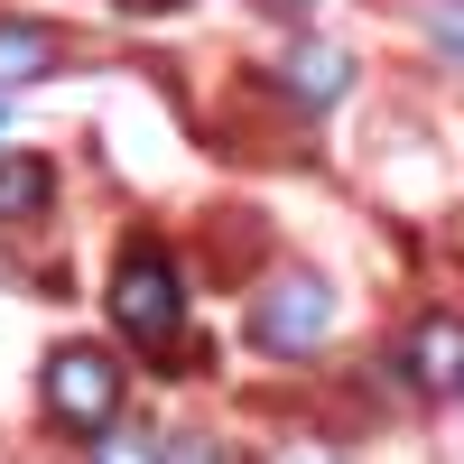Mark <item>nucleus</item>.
<instances>
[{
	"instance_id": "f257e3e1",
	"label": "nucleus",
	"mask_w": 464,
	"mask_h": 464,
	"mask_svg": "<svg viewBox=\"0 0 464 464\" xmlns=\"http://www.w3.org/2000/svg\"><path fill=\"white\" fill-rule=\"evenodd\" d=\"M111 325H121V343L149 362V372H196L186 353H196V288H186V260L159 242V232H130L121 251H111Z\"/></svg>"
},
{
	"instance_id": "f03ea898",
	"label": "nucleus",
	"mask_w": 464,
	"mask_h": 464,
	"mask_svg": "<svg viewBox=\"0 0 464 464\" xmlns=\"http://www.w3.org/2000/svg\"><path fill=\"white\" fill-rule=\"evenodd\" d=\"M334 334H343V297L316 269H269L251 288V306H242V343L260 362H316Z\"/></svg>"
},
{
	"instance_id": "7ed1b4c3",
	"label": "nucleus",
	"mask_w": 464,
	"mask_h": 464,
	"mask_svg": "<svg viewBox=\"0 0 464 464\" xmlns=\"http://www.w3.org/2000/svg\"><path fill=\"white\" fill-rule=\"evenodd\" d=\"M37 400H47V428L56 437H102L111 418L130 409V372H121V353H111V343H56L47 353V372H37Z\"/></svg>"
},
{
	"instance_id": "20e7f679",
	"label": "nucleus",
	"mask_w": 464,
	"mask_h": 464,
	"mask_svg": "<svg viewBox=\"0 0 464 464\" xmlns=\"http://www.w3.org/2000/svg\"><path fill=\"white\" fill-rule=\"evenodd\" d=\"M391 362H400V381L418 400H464V316L455 306H428V316L400 334Z\"/></svg>"
},
{
	"instance_id": "39448f33",
	"label": "nucleus",
	"mask_w": 464,
	"mask_h": 464,
	"mask_svg": "<svg viewBox=\"0 0 464 464\" xmlns=\"http://www.w3.org/2000/svg\"><path fill=\"white\" fill-rule=\"evenodd\" d=\"M56 214V168L37 149H0V232H28Z\"/></svg>"
},
{
	"instance_id": "423d86ee",
	"label": "nucleus",
	"mask_w": 464,
	"mask_h": 464,
	"mask_svg": "<svg viewBox=\"0 0 464 464\" xmlns=\"http://www.w3.org/2000/svg\"><path fill=\"white\" fill-rule=\"evenodd\" d=\"M279 84H288V102L325 111L343 84H353V56H343V47H325V37H297V47L279 56Z\"/></svg>"
},
{
	"instance_id": "0eeeda50",
	"label": "nucleus",
	"mask_w": 464,
	"mask_h": 464,
	"mask_svg": "<svg viewBox=\"0 0 464 464\" xmlns=\"http://www.w3.org/2000/svg\"><path fill=\"white\" fill-rule=\"evenodd\" d=\"M65 65V37L47 19H0V84H37Z\"/></svg>"
},
{
	"instance_id": "6e6552de",
	"label": "nucleus",
	"mask_w": 464,
	"mask_h": 464,
	"mask_svg": "<svg viewBox=\"0 0 464 464\" xmlns=\"http://www.w3.org/2000/svg\"><path fill=\"white\" fill-rule=\"evenodd\" d=\"M84 464H168V437H159V428H130V418H111Z\"/></svg>"
},
{
	"instance_id": "1a4fd4ad",
	"label": "nucleus",
	"mask_w": 464,
	"mask_h": 464,
	"mask_svg": "<svg viewBox=\"0 0 464 464\" xmlns=\"http://www.w3.org/2000/svg\"><path fill=\"white\" fill-rule=\"evenodd\" d=\"M418 37L437 47V65L464 74V0H418Z\"/></svg>"
},
{
	"instance_id": "9d476101",
	"label": "nucleus",
	"mask_w": 464,
	"mask_h": 464,
	"mask_svg": "<svg viewBox=\"0 0 464 464\" xmlns=\"http://www.w3.org/2000/svg\"><path fill=\"white\" fill-rule=\"evenodd\" d=\"M168 464H242V455H232L223 428H177L168 437Z\"/></svg>"
},
{
	"instance_id": "9b49d317",
	"label": "nucleus",
	"mask_w": 464,
	"mask_h": 464,
	"mask_svg": "<svg viewBox=\"0 0 464 464\" xmlns=\"http://www.w3.org/2000/svg\"><path fill=\"white\" fill-rule=\"evenodd\" d=\"M269 464H353V455H343V446H325V437H288Z\"/></svg>"
},
{
	"instance_id": "f8f14e48",
	"label": "nucleus",
	"mask_w": 464,
	"mask_h": 464,
	"mask_svg": "<svg viewBox=\"0 0 464 464\" xmlns=\"http://www.w3.org/2000/svg\"><path fill=\"white\" fill-rule=\"evenodd\" d=\"M130 19H159V10H186V0H121Z\"/></svg>"
}]
</instances>
